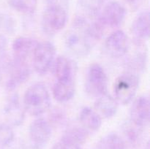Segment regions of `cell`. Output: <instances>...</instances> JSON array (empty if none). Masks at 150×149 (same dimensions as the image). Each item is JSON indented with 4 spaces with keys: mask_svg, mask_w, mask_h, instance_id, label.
I'll return each instance as SVG.
<instances>
[{
    "mask_svg": "<svg viewBox=\"0 0 150 149\" xmlns=\"http://www.w3.org/2000/svg\"><path fill=\"white\" fill-rule=\"evenodd\" d=\"M76 93V83L74 77L57 80L53 87V96L60 103L71 100Z\"/></svg>",
    "mask_w": 150,
    "mask_h": 149,
    "instance_id": "obj_13",
    "label": "cell"
},
{
    "mask_svg": "<svg viewBox=\"0 0 150 149\" xmlns=\"http://www.w3.org/2000/svg\"><path fill=\"white\" fill-rule=\"evenodd\" d=\"M127 10L125 7L117 1H111L103 7L100 18L108 29L120 27L125 20Z\"/></svg>",
    "mask_w": 150,
    "mask_h": 149,
    "instance_id": "obj_9",
    "label": "cell"
},
{
    "mask_svg": "<svg viewBox=\"0 0 150 149\" xmlns=\"http://www.w3.org/2000/svg\"><path fill=\"white\" fill-rule=\"evenodd\" d=\"M52 149H81V145L62 138L59 141L54 145Z\"/></svg>",
    "mask_w": 150,
    "mask_h": 149,
    "instance_id": "obj_27",
    "label": "cell"
},
{
    "mask_svg": "<svg viewBox=\"0 0 150 149\" xmlns=\"http://www.w3.org/2000/svg\"><path fill=\"white\" fill-rule=\"evenodd\" d=\"M23 105L25 111L34 116L45 113L51 106V97L45 85L37 83L28 88L23 96Z\"/></svg>",
    "mask_w": 150,
    "mask_h": 149,
    "instance_id": "obj_3",
    "label": "cell"
},
{
    "mask_svg": "<svg viewBox=\"0 0 150 149\" xmlns=\"http://www.w3.org/2000/svg\"><path fill=\"white\" fill-rule=\"evenodd\" d=\"M144 128L136 125L130 119L122 126V131L126 140L132 145L139 144L143 135Z\"/></svg>",
    "mask_w": 150,
    "mask_h": 149,
    "instance_id": "obj_21",
    "label": "cell"
},
{
    "mask_svg": "<svg viewBox=\"0 0 150 149\" xmlns=\"http://www.w3.org/2000/svg\"><path fill=\"white\" fill-rule=\"evenodd\" d=\"M139 77L137 73L127 71L120 74L114 84V94L119 104L130 103L134 99L139 87Z\"/></svg>",
    "mask_w": 150,
    "mask_h": 149,
    "instance_id": "obj_5",
    "label": "cell"
},
{
    "mask_svg": "<svg viewBox=\"0 0 150 149\" xmlns=\"http://www.w3.org/2000/svg\"><path fill=\"white\" fill-rule=\"evenodd\" d=\"M80 124L88 131H97L102 126V118L95 110L89 107L82 108L79 114Z\"/></svg>",
    "mask_w": 150,
    "mask_h": 149,
    "instance_id": "obj_18",
    "label": "cell"
},
{
    "mask_svg": "<svg viewBox=\"0 0 150 149\" xmlns=\"http://www.w3.org/2000/svg\"><path fill=\"white\" fill-rule=\"evenodd\" d=\"M2 22H3V16L1 15V14L0 13V27H1V24H2Z\"/></svg>",
    "mask_w": 150,
    "mask_h": 149,
    "instance_id": "obj_30",
    "label": "cell"
},
{
    "mask_svg": "<svg viewBox=\"0 0 150 149\" xmlns=\"http://www.w3.org/2000/svg\"><path fill=\"white\" fill-rule=\"evenodd\" d=\"M30 76L26 60L4 55L0 57V83L9 91L24 83Z\"/></svg>",
    "mask_w": 150,
    "mask_h": 149,
    "instance_id": "obj_1",
    "label": "cell"
},
{
    "mask_svg": "<svg viewBox=\"0 0 150 149\" xmlns=\"http://www.w3.org/2000/svg\"><path fill=\"white\" fill-rule=\"evenodd\" d=\"M123 1L132 8H136L140 2V0H123Z\"/></svg>",
    "mask_w": 150,
    "mask_h": 149,
    "instance_id": "obj_29",
    "label": "cell"
},
{
    "mask_svg": "<svg viewBox=\"0 0 150 149\" xmlns=\"http://www.w3.org/2000/svg\"><path fill=\"white\" fill-rule=\"evenodd\" d=\"M96 112L105 118H111L117 114L119 103L115 98L106 93L97 98L95 104Z\"/></svg>",
    "mask_w": 150,
    "mask_h": 149,
    "instance_id": "obj_17",
    "label": "cell"
},
{
    "mask_svg": "<svg viewBox=\"0 0 150 149\" xmlns=\"http://www.w3.org/2000/svg\"><path fill=\"white\" fill-rule=\"evenodd\" d=\"M51 68L57 80L74 77L76 71L74 63L64 56H59L56 58Z\"/></svg>",
    "mask_w": 150,
    "mask_h": 149,
    "instance_id": "obj_16",
    "label": "cell"
},
{
    "mask_svg": "<svg viewBox=\"0 0 150 149\" xmlns=\"http://www.w3.org/2000/svg\"><path fill=\"white\" fill-rule=\"evenodd\" d=\"M15 134L10 124H0V148L10 145L14 140Z\"/></svg>",
    "mask_w": 150,
    "mask_h": 149,
    "instance_id": "obj_26",
    "label": "cell"
},
{
    "mask_svg": "<svg viewBox=\"0 0 150 149\" xmlns=\"http://www.w3.org/2000/svg\"><path fill=\"white\" fill-rule=\"evenodd\" d=\"M108 77L99 64H91L87 70L85 80V90L91 97L98 98L108 93Z\"/></svg>",
    "mask_w": 150,
    "mask_h": 149,
    "instance_id": "obj_6",
    "label": "cell"
},
{
    "mask_svg": "<svg viewBox=\"0 0 150 149\" xmlns=\"http://www.w3.org/2000/svg\"><path fill=\"white\" fill-rule=\"evenodd\" d=\"M25 109L21 103L18 95H11L6 102L4 113L9 124L15 127L21 126L25 119Z\"/></svg>",
    "mask_w": 150,
    "mask_h": 149,
    "instance_id": "obj_12",
    "label": "cell"
},
{
    "mask_svg": "<svg viewBox=\"0 0 150 149\" xmlns=\"http://www.w3.org/2000/svg\"><path fill=\"white\" fill-rule=\"evenodd\" d=\"M38 41L29 37L20 36L16 37L12 44L13 56L20 59L26 60L32 55Z\"/></svg>",
    "mask_w": 150,
    "mask_h": 149,
    "instance_id": "obj_15",
    "label": "cell"
},
{
    "mask_svg": "<svg viewBox=\"0 0 150 149\" xmlns=\"http://www.w3.org/2000/svg\"><path fill=\"white\" fill-rule=\"evenodd\" d=\"M97 149H126L125 142L117 133H108L98 141Z\"/></svg>",
    "mask_w": 150,
    "mask_h": 149,
    "instance_id": "obj_20",
    "label": "cell"
},
{
    "mask_svg": "<svg viewBox=\"0 0 150 149\" xmlns=\"http://www.w3.org/2000/svg\"><path fill=\"white\" fill-rule=\"evenodd\" d=\"M108 28L100 18L99 15L92 23L88 25V34L92 40H100L106 33Z\"/></svg>",
    "mask_w": 150,
    "mask_h": 149,
    "instance_id": "obj_23",
    "label": "cell"
},
{
    "mask_svg": "<svg viewBox=\"0 0 150 149\" xmlns=\"http://www.w3.org/2000/svg\"><path fill=\"white\" fill-rule=\"evenodd\" d=\"M132 32L136 43H142L147 40L150 34L149 12L144 10L138 15L132 24Z\"/></svg>",
    "mask_w": 150,
    "mask_h": 149,
    "instance_id": "obj_14",
    "label": "cell"
},
{
    "mask_svg": "<svg viewBox=\"0 0 150 149\" xmlns=\"http://www.w3.org/2000/svg\"><path fill=\"white\" fill-rule=\"evenodd\" d=\"M52 127L43 118H37L29 129V139L32 149H44L51 140Z\"/></svg>",
    "mask_w": 150,
    "mask_h": 149,
    "instance_id": "obj_8",
    "label": "cell"
},
{
    "mask_svg": "<svg viewBox=\"0 0 150 149\" xmlns=\"http://www.w3.org/2000/svg\"><path fill=\"white\" fill-rule=\"evenodd\" d=\"M88 137L89 131L86 129L83 128L81 125H73L66 129L62 138L81 146L86 141Z\"/></svg>",
    "mask_w": 150,
    "mask_h": 149,
    "instance_id": "obj_19",
    "label": "cell"
},
{
    "mask_svg": "<svg viewBox=\"0 0 150 149\" xmlns=\"http://www.w3.org/2000/svg\"><path fill=\"white\" fill-rule=\"evenodd\" d=\"M130 70L128 71L136 73L137 71L143 70L146 64V54L145 52H137L130 56L127 61Z\"/></svg>",
    "mask_w": 150,
    "mask_h": 149,
    "instance_id": "obj_24",
    "label": "cell"
},
{
    "mask_svg": "<svg viewBox=\"0 0 150 149\" xmlns=\"http://www.w3.org/2000/svg\"><path fill=\"white\" fill-rule=\"evenodd\" d=\"M88 25L89 22L86 18L83 16H77L64 38L67 49L79 56H86L92 48V40L88 34Z\"/></svg>",
    "mask_w": 150,
    "mask_h": 149,
    "instance_id": "obj_2",
    "label": "cell"
},
{
    "mask_svg": "<svg viewBox=\"0 0 150 149\" xmlns=\"http://www.w3.org/2000/svg\"><path fill=\"white\" fill-rule=\"evenodd\" d=\"M81 7L89 15H98L105 0H79Z\"/></svg>",
    "mask_w": 150,
    "mask_h": 149,
    "instance_id": "obj_25",
    "label": "cell"
},
{
    "mask_svg": "<svg viewBox=\"0 0 150 149\" xmlns=\"http://www.w3.org/2000/svg\"><path fill=\"white\" fill-rule=\"evenodd\" d=\"M149 99L144 95L133 101L130 109V120L139 127L144 128L149 121Z\"/></svg>",
    "mask_w": 150,
    "mask_h": 149,
    "instance_id": "obj_11",
    "label": "cell"
},
{
    "mask_svg": "<svg viewBox=\"0 0 150 149\" xmlns=\"http://www.w3.org/2000/svg\"><path fill=\"white\" fill-rule=\"evenodd\" d=\"M68 4L48 2L41 20L42 30L48 34H55L65 27L67 22Z\"/></svg>",
    "mask_w": 150,
    "mask_h": 149,
    "instance_id": "obj_4",
    "label": "cell"
},
{
    "mask_svg": "<svg viewBox=\"0 0 150 149\" xmlns=\"http://www.w3.org/2000/svg\"><path fill=\"white\" fill-rule=\"evenodd\" d=\"M57 50L48 41L38 42L32 53V64L35 70L40 74H46L56 58Z\"/></svg>",
    "mask_w": 150,
    "mask_h": 149,
    "instance_id": "obj_7",
    "label": "cell"
},
{
    "mask_svg": "<svg viewBox=\"0 0 150 149\" xmlns=\"http://www.w3.org/2000/svg\"><path fill=\"white\" fill-rule=\"evenodd\" d=\"M7 41L6 38L2 35H0V57L5 55V51L7 49Z\"/></svg>",
    "mask_w": 150,
    "mask_h": 149,
    "instance_id": "obj_28",
    "label": "cell"
},
{
    "mask_svg": "<svg viewBox=\"0 0 150 149\" xmlns=\"http://www.w3.org/2000/svg\"><path fill=\"white\" fill-rule=\"evenodd\" d=\"M12 9L25 15H32L36 11L38 0H8Z\"/></svg>",
    "mask_w": 150,
    "mask_h": 149,
    "instance_id": "obj_22",
    "label": "cell"
},
{
    "mask_svg": "<svg viewBox=\"0 0 150 149\" xmlns=\"http://www.w3.org/2000/svg\"><path fill=\"white\" fill-rule=\"evenodd\" d=\"M130 48L127 35L122 30L114 31L108 35L105 41V48L108 54L114 58H120L125 55Z\"/></svg>",
    "mask_w": 150,
    "mask_h": 149,
    "instance_id": "obj_10",
    "label": "cell"
}]
</instances>
